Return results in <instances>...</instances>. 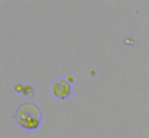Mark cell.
<instances>
[{"instance_id": "cell-2", "label": "cell", "mask_w": 149, "mask_h": 138, "mask_svg": "<svg viewBox=\"0 0 149 138\" xmlns=\"http://www.w3.org/2000/svg\"><path fill=\"white\" fill-rule=\"evenodd\" d=\"M50 92L59 99H66L69 95H71V85H69L68 80H56L52 87H50Z\"/></svg>"}, {"instance_id": "cell-3", "label": "cell", "mask_w": 149, "mask_h": 138, "mask_svg": "<svg viewBox=\"0 0 149 138\" xmlns=\"http://www.w3.org/2000/svg\"><path fill=\"white\" fill-rule=\"evenodd\" d=\"M23 93H24V95H26V93H27V95H34V90H32V87H31V85H24V88H23Z\"/></svg>"}, {"instance_id": "cell-1", "label": "cell", "mask_w": 149, "mask_h": 138, "mask_svg": "<svg viewBox=\"0 0 149 138\" xmlns=\"http://www.w3.org/2000/svg\"><path fill=\"white\" fill-rule=\"evenodd\" d=\"M15 119L26 130H36L42 120V112L34 103H23L15 111Z\"/></svg>"}]
</instances>
